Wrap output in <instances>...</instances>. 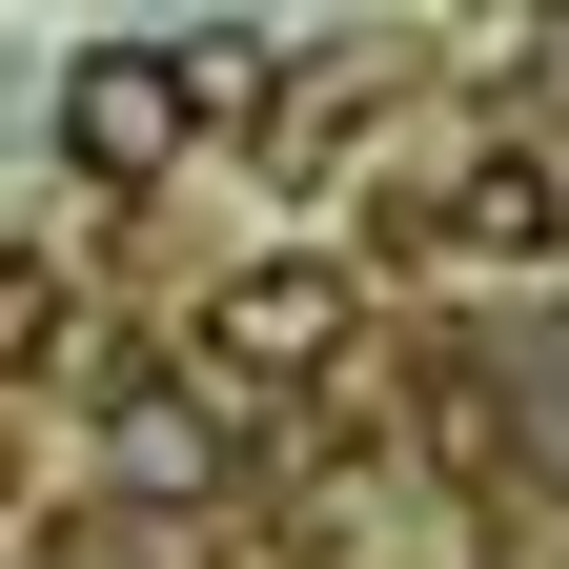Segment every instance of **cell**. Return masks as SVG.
<instances>
[{"instance_id": "3", "label": "cell", "mask_w": 569, "mask_h": 569, "mask_svg": "<svg viewBox=\"0 0 569 569\" xmlns=\"http://www.w3.org/2000/svg\"><path fill=\"white\" fill-rule=\"evenodd\" d=\"M468 244H569V163H549V142H488V163H468Z\"/></svg>"}, {"instance_id": "6", "label": "cell", "mask_w": 569, "mask_h": 569, "mask_svg": "<svg viewBox=\"0 0 569 569\" xmlns=\"http://www.w3.org/2000/svg\"><path fill=\"white\" fill-rule=\"evenodd\" d=\"M549 82H569V21H549Z\"/></svg>"}, {"instance_id": "5", "label": "cell", "mask_w": 569, "mask_h": 569, "mask_svg": "<svg viewBox=\"0 0 569 569\" xmlns=\"http://www.w3.org/2000/svg\"><path fill=\"white\" fill-rule=\"evenodd\" d=\"M529 468H569V346L529 367Z\"/></svg>"}, {"instance_id": "4", "label": "cell", "mask_w": 569, "mask_h": 569, "mask_svg": "<svg viewBox=\"0 0 569 569\" xmlns=\"http://www.w3.org/2000/svg\"><path fill=\"white\" fill-rule=\"evenodd\" d=\"M41 346H61V264H41V244H0V367H41Z\"/></svg>"}, {"instance_id": "2", "label": "cell", "mask_w": 569, "mask_h": 569, "mask_svg": "<svg viewBox=\"0 0 569 569\" xmlns=\"http://www.w3.org/2000/svg\"><path fill=\"white\" fill-rule=\"evenodd\" d=\"M203 346H224V367H326V346H346V264H244Z\"/></svg>"}, {"instance_id": "1", "label": "cell", "mask_w": 569, "mask_h": 569, "mask_svg": "<svg viewBox=\"0 0 569 569\" xmlns=\"http://www.w3.org/2000/svg\"><path fill=\"white\" fill-rule=\"evenodd\" d=\"M244 61H264V41H102L82 82H61V142H82L102 183H142V163H183L203 122H244V102H264Z\"/></svg>"}]
</instances>
